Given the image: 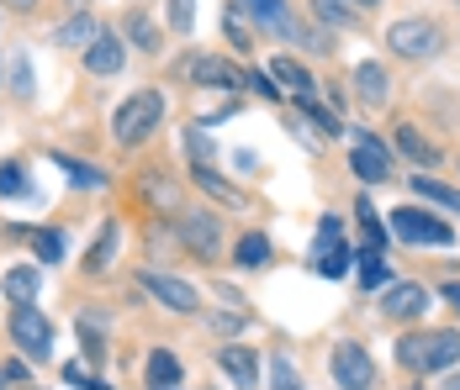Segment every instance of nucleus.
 I'll list each match as a JSON object with an SVG mask.
<instances>
[{"instance_id": "obj_4", "label": "nucleus", "mask_w": 460, "mask_h": 390, "mask_svg": "<svg viewBox=\"0 0 460 390\" xmlns=\"http://www.w3.org/2000/svg\"><path fill=\"white\" fill-rule=\"evenodd\" d=\"M386 43H392V53H402V58H434V53H445V32L434 22H397L386 32Z\"/></svg>"}, {"instance_id": "obj_36", "label": "nucleus", "mask_w": 460, "mask_h": 390, "mask_svg": "<svg viewBox=\"0 0 460 390\" xmlns=\"http://www.w3.org/2000/svg\"><path fill=\"white\" fill-rule=\"evenodd\" d=\"M11 85H16V95H32V69H27V58L16 64V74H11Z\"/></svg>"}, {"instance_id": "obj_32", "label": "nucleus", "mask_w": 460, "mask_h": 390, "mask_svg": "<svg viewBox=\"0 0 460 390\" xmlns=\"http://www.w3.org/2000/svg\"><path fill=\"white\" fill-rule=\"evenodd\" d=\"M27 179H22V164H0V195H22Z\"/></svg>"}, {"instance_id": "obj_41", "label": "nucleus", "mask_w": 460, "mask_h": 390, "mask_svg": "<svg viewBox=\"0 0 460 390\" xmlns=\"http://www.w3.org/2000/svg\"><path fill=\"white\" fill-rule=\"evenodd\" d=\"M11 5H16V11H32V5H38V0H11Z\"/></svg>"}, {"instance_id": "obj_21", "label": "nucleus", "mask_w": 460, "mask_h": 390, "mask_svg": "<svg viewBox=\"0 0 460 390\" xmlns=\"http://www.w3.org/2000/svg\"><path fill=\"white\" fill-rule=\"evenodd\" d=\"M355 85H360V100H370V106L386 100V74H381L376 64H360V69H355Z\"/></svg>"}, {"instance_id": "obj_25", "label": "nucleus", "mask_w": 460, "mask_h": 390, "mask_svg": "<svg viewBox=\"0 0 460 390\" xmlns=\"http://www.w3.org/2000/svg\"><path fill=\"white\" fill-rule=\"evenodd\" d=\"M270 259V238L265 232H243L238 238V264H265Z\"/></svg>"}, {"instance_id": "obj_35", "label": "nucleus", "mask_w": 460, "mask_h": 390, "mask_svg": "<svg viewBox=\"0 0 460 390\" xmlns=\"http://www.w3.org/2000/svg\"><path fill=\"white\" fill-rule=\"evenodd\" d=\"M249 90H260V95H270V100H280V90L270 74H260V69H249Z\"/></svg>"}, {"instance_id": "obj_8", "label": "nucleus", "mask_w": 460, "mask_h": 390, "mask_svg": "<svg viewBox=\"0 0 460 390\" xmlns=\"http://www.w3.org/2000/svg\"><path fill=\"white\" fill-rule=\"evenodd\" d=\"M217 364H223V375H228L238 390H254V380H260V359H254V348H243V343L223 348Z\"/></svg>"}, {"instance_id": "obj_18", "label": "nucleus", "mask_w": 460, "mask_h": 390, "mask_svg": "<svg viewBox=\"0 0 460 390\" xmlns=\"http://www.w3.org/2000/svg\"><path fill=\"white\" fill-rule=\"evenodd\" d=\"M238 5H249V11H254V22H260V27H270V32H280V38L291 32V22H286V0H238Z\"/></svg>"}, {"instance_id": "obj_22", "label": "nucleus", "mask_w": 460, "mask_h": 390, "mask_svg": "<svg viewBox=\"0 0 460 390\" xmlns=\"http://www.w3.org/2000/svg\"><path fill=\"white\" fill-rule=\"evenodd\" d=\"M58 169L69 174L80 190H101V185H106V174L95 169V164H80V159H69V153H58Z\"/></svg>"}, {"instance_id": "obj_38", "label": "nucleus", "mask_w": 460, "mask_h": 390, "mask_svg": "<svg viewBox=\"0 0 460 390\" xmlns=\"http://www.w3.org/2000/svg\"><path fill=\"white\" fill-rule=\"evenodd\" d=\"M133 38H138L143 48H154V43H159V38H154V27H148L143 16H133Z\"/></svg>"}, {"instance_id": "obj_12", "label": "nucleus", "mask_w": 460, "mask_h": 390, "mask_svg": "<svg viewBox=\"0 0 460 390\" xmlns=\"http://www.w3.org/2000/svg\"><path fill=\"white\" fill-rule=\"evenodd\" d=\"M349 169L360 174V179H366V185H381V179H392V159H386V148H381V143H360V148H355V159H349Z\"/></svg>"}, {"instance_id": "obj_13", "label": "nucleus", "mask_w": 460, "mask_h": 390, "mask_svg": "<svg viewBox=\"0 0 460 390\" xmlns=\"http://www.w3.org/2000/svg\"><path fill=\"white\" fill-rule=\"evenodd\" d=\"M122 58H128V48H122V38H111V32H101V38L85 48V69H91V74H117Z\"/></svg>"}, {"instance_id": "obj_43", "label": "nucleus", "mask_w": 460, "mask_h": 390, "mask_svg": "<svg viewBox=\"0 0 460 390\" xmlns=\"http://www.w3.org/2000/svg\"><path fill=\"white\" fill-rule=\"evenodd\" d=\"M360 5H376V0H360Z\"/></svg>"}, {"instance_id": "obj_39", "label": "nucleus", "mask_w": 460, "mask_h": 390, "mask_svg": "<svg viewBox=\"0 0 460 390\" xmlns=\"http://www.w3.org/2000/svg\"><path fill=\"white\" fill-rule=\"evenodd\" d=\"M238 322H243L238 311H223V316H217V327H223V333H238Z\"/></svg>"}, {"instance_id": "obj_28", "label": "nucleus", "mask_w": 460, "mask_h": 390, "mask_svg": "<svg viewBox=\"0 0 460 390\" xmlns=\"http://www.w3.org/2000/svg\"><path fill=\"white\" fill-rule=\"evenodd\" d=\"M38 259H43V264L64 259V232H53V227H48V232H38Z\"/></svg>"}, {"instance_id": "obj_3", "label": "nucleus", "mask_w": 460, "mask_h": 390, "mask_svg": "<svg viewBox=\"0 0 460 390\" xmlns=\"http://www.w3.org/2000/svg\"><path fill=\"white\" fill-rule=\"evenodd\" d=\"M392 232L402 238V243H418V248H450L456 243V227L439 217H429V212H418V206H402V212H392Z\"/></svg>"}, {"instance_id": "obj_19", "label": "nucleus", "mask_w": 460, "mask_h": 390, "mask_svg": "<svg viewBox=\"0 0 460 390\" xmlns=\"http://www.w3.org/2000/svg\"><path fill=\"white\" fill-rule=\"evenodd\" d=\"M413 190L423 195V201H434V206H445V212H456V217H460V190H450L445 179H429V174H418Z\"/></svg>"}, {"instance_id": "obj_40", "label": "nucleus", "mask_w": 460, "mask_h": 390, "mask_svg": "<svg viewBox=\"0 0 460 390\" xmlns=\"http://www.w3.org/2000/svg\"><path fill=\"white\" fill-rule=\"evenodd\" d=\"M439 296H445V301H450V306H456V311H460V280H450V285H445Z\"/></svg>"}, {"instance_id": "obj_15", "label": "nucleus", "mask_w": 460, "mask_h": 390, "mask_svg": "<svg viewBox=\"0 0 460 390\" xmlns=\"http://www.w3.org/2000/svg\"><path fill=\"white\" fill-rule=\"evenodd\" d=\"M0 290H5L16 306H32V301H38V269H32V264H22V269H5Z\"/></svg>"}, {"instance_id": "obj_24", "label": "nucleus", "mask_w": 460, "mask_h": 390, "mask_svg": "<svg viewBox=\"0 0 460 390\" xmlns=\"http://www.w3.org/2000/svg\"><path fill=\"white\" fill-rule=\"evenodd\" d=\"M313 269H318L323 280H339V274H349V248H344V243H333L328 254H318V259H313Z\"/></svg>"}, {"instance_id": "obj_29", "label": "nucleus", "mask_w": 460, "mask_h": 390, "mask_svg": "<svg viewBox=\"0 0 460 390\" xmlns=\"http://www.w3.org/2000/svg\"><path fill=\"white\" fill-rule=\"evenodd\" d=\"M313 16H318V22H333V27H344V22H349V5H344V0H313Z\"/></svg>"}, {"instance_id": "obj_34", "label": "nucleus", "mask_w": 460, "mask_h": 390, "mask_svg": "<svg viewBox=\"0 0 460 390\" xmlns=\"http://www.w3.org/2000/svg\"><path fill=\"white\" fill-rule=\"evenodd\" d=\"M190 148H196V164H207V159L217 153V143H212V137H201V127L190 132Z\"/></svg>"}, {"instance_id": "obj_11", "label": "nucleus", "mask_w": 460, "mask_h": 390, "mask_svg": "<svg viewBox=\"0 0 460 390\" xmlns=\"http://www.w3.org/2000/svg\"><path fill=\"white\" fill-rule=\"evenodd\" d=\"M190 74H196L201 85L249 90V69H233V64H223V58H196V64H190Z\"/></svg>"}, {"instance_id": "obj_26", "label": "nucleus", "mask_w": 460, "mask_h": 390, "mask_svg": "<svg viewBox=\"0 0 460 390\" xmlns=\"http://www.w3.org/2000/svg\"><path fill=\"white\" fill-rule=\"evenodd\" d=\"M360 285H366V290H376V285H392V274H386V264H381V254H376V248H366V254H360Z\"/></svg>"}, {"instance_id": "obj_27", "label": "nucleus", "mask_w": 460, "mask_h": 390, "mask_svg": "<svg viewBox=\"0 0 460 390\" xmlns=\"http://www.w3.org/2000/svg\"><path fill=\"white\" fill-rule=\"evenodd\" d=\"M111 248H117V221H106V227H101V238H95L85 269H106V264H111Z\"/></svg>"}, {"instance_id": "obj_5", "label": "nucleus", "mask_w": 460, "mask_h": 390, "mask_svg": "<svg viewBox=\"0 0 460 390\" xmlns=\"http://www.w3.org/2000/svg\"><path fill=\"white\" fill-rule=\"evenodd\" d=\"M11 338H16V348H22L27 359H48L53 327H48V316L38 306H16V311H11Z\"/></svg>"}, {"instance_id": "obj_1", "label": "nucleus", "mask_w": 460, "mask_h": 390, "mask_svg": "<svg viewBox=\"0 0 460 390\" xmlns=\"http://www.w3.org/2000/svg\"><path fill=\"white\" fill-rule=\"evenodd\" d=\"M397 359L408 364V369H456L460 364V333H445V327H434V333H413V338H402L397 343Z\"/></svg>"}, {"instance_id": "obj_6", "label": "nucleus", "mask_w": 460, "mask_h": 390, "mask_svg": "<svg viewBox=\"0 0 460 390\" xmlns=\"http://www.w3.org/2000/svg\"><path fill=\"white\" fill-rule=\"evenodd\" d=\"M143 290H148L154 301H164L170 311H181V316H190V311H201V296H196V285H185V280H175V274L143 269Z\"/></svg>"}, {"instance_id": "obj_14", "label": "nucleus", "mask_w": 460, "mask_h": 390, "mask_svg": "<svg viewBox=\"0 0 460 390\" xmlns=\"http://www.w3.org/2000/svg\"><path fill=\"white\" fill-rule=\"evenodd\" d=\"M181 232H185V243H190L196 254H217V243H223V227H217L212 217H185Z\"/></svg>"}, {"instance_id": "obj_16", "label": "nucleus", "mask_w": 460, "mask_h": 390, "mask_svg": "<svg viewBox=\"0 0 460 390\" xmlns=\"http://www.w3.org/2000/svg\"><path fill=\"white\" fill-rule=\"evenodd\" d=\"M95 38H101V27H95L85 11H80V16H69V22L53 32V43H58V48H91Z\"/></svg>"}, {"instance_id": "obj_30", "label": "nucleus", "mask_w": 460, "mask_h": 390, "mask_svg": "<svg viewBox=\"0 0 460 390\" xmlns=\"http://www.w3.org/2000/svg\"><path fill=\"white\" fill-rule=\"evenodd\" d=\"M270 386H276V390H302V380H296V369H291V359H286V353L270 364Z\"/></svg>"}, {"instance_id": "obj_20", "label": "nucleus", "mask_w": 460, "mask_h": 390, "mask_svg": "<svg viewBox=\"0 0 460 390\" xmlns=\"http://www.w3.org/2000/svg\"><path fill=\"white\" fill-rule=\"evenodd\" d=\"M397 148H402L413 164H439V148H434V143H423V137H418V127H402V132H397Z\"/></svg>"}, {"instance_id": "obj_23", "label": "nucleus", "mask_w": 460, "mask_h": 390, "mask_svg": "<svg viewBox=\"0 0 460 390\" xmlns=\"http://www.w3.org/2000/svg\"><path fill=\"white\" fill-rule=\"evenodd\" d=\"M196 185H201V190H212V195H217L223 206H243V195H238L233 185H223V174H212L207 164H196Z\"/></svg>"}, {"instance_id": "obj_37", "label": "nucleus", "mask_w": 460, "mask_h": 390, "mask_svg": "<svg viewBox=\"0 0 460 390\" xmlns=\"http://www.w3.org/2000/svg\"><path fill=\"white\" fill-rule=\"evenodd\" d=\"M228 38H233L238 48H249V32H243V22H238V5L228 11Z\"/></svg>"}, {"instance_id": "obj_9", "label": "nucleus", "mask_w": 460, "mask_h": 390, "mask_svg": "<svg viewBox=\"0 0 460 390\" xmlns=\"http://www.w3.org/2000/svg\"><path fill=\"white\" fill-rule=\"evenodd\" d=\"M276 80L291 90V100H296L302 111H313V106H318V85H313V74H307L302 64H291V58H276Z\"/></svg>"}, {"instance_id": "obj_10", "label": "nucleus", "mask_w": 460, "mask_h": 390, "mask_svg": "<svg viewBox=\"0 0 460 390\" xmlns=\"http://www.w3.org/2000/svg\"><path fill=\"white\" fill-rule=\"evenodd\" d=\"M423 306H429V290L413 285V280H408V285H386V296H381V311L397 316V322H402V316H418Z\"/></svg>"}, {"instance_id": "obj_31", "label": "nucleus", "mask_w": 460, "mask_h": 390, "mask_svg": "<svg viewBox=\"0 0 460 390\" xmlns=\"http://www.w3.org/2000/svg\"><path fill=\"white\" fill-rule=\"evenodd\" d=\"M170 27L175 32H190L196 27V0H170Z\"/></svg>"}, {"instance_id": "obj_2", "label": "nucleus", "mask_w": 460, "mask_h": 390, "mask_svg": "<svg viewBox=\"0 0 460 390\" xmlns=\"http://www.w3.org/2000/svg\"><path fill=\"white\" fill-rule=\"evenodd\" d=\"M159 122H164V95H159V90H138V95H128L122 111L111 117V132H117V143H143Z\"/></svg>"}, {"instance_id": "obj_33", "label": "nucleus", "mask_w": 460, "mask_h": 390, "mask_svg": "<svg viewBox=\"0 0 460 390\" xmlns=\"http://www.w3.org/2000/svg\"><path fill=\"white\" fill-rule=\"evenodd\" d=\"M64 380H69V386H80V390H111L106 380H95V375H85L80 364H64Z\"/></svg>"}, {"instance_id": "obj_17", "label": "nucleus", "mask_w": 460, "mask_h": 390, "mask_svg": "<svg viewBox=\"0 0 460 390\" xmlns=\"http://www.w3.org/2000/svg\"><path fill=\"white\" fill-rule=\"evenodd\" d=\"M181 380V359L170 353V348H154V359H148V386L154 390H170Z\"/></svg>"}, {"instance_id": "obj_42", "label": "nucleus", "mask_w": 460, "mask_h": 390, "mask_svg": "<svg viewBox=\"0 0 460 390\" xmlns=\"http://www.w3.org/2000/svg\"><path fill=\"white\" fill-rule=\"evenodd\" d=\"M445 390H460V375H450V380H445Z\"/></svg>"}, {"instance_id": "obj_7", "label": "nucleus", "mask_w": 460, "mask_h": 390, "mask_svg": "<svg viewBox=\"0 0 460 390\" xmlns=\"http://www.w3.org/2000/svg\"><path fill=\"white\" fill-rule=\"evenodd\" d=\"M333 380L344 390H370L376 386V364L360 343H339L333 348Z\"/></svg>"}]
</instances>
